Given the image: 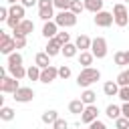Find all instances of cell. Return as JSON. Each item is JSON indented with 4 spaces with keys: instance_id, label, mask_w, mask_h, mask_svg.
<instances>
[{
    "instance_id": "4dcf8cb0",
    "label": "cell",
    "mask_w": 129,
    "mask_h": 129,
    "mask_svg": "<svg viewBox=\"0 0 129 129\" xmlns=\"http://www.w3.org/2000/svg\"><path fill=\"white\" fill-rule=\"evenodd\" d=\"M71 4H73V0H54V8H58V12L71 10Z\"/></svg>"
},
{
    "instance_id": "ab89813d",
    "label": "cell",
    "mask_w": 129,
    "mask_h": 129,
    "mask_svg": "<svg viewBox=\"0 0 129 129\" xmlns=\"http://www.w3.org/2000/svg\"><path fill=\"white\" fill-rule=\"evenodd\" d=\"M89 129H107V125H105L103 121H99V119H97V121H93V123L89 125Z\"/></svg>"
},
{
    "instance_id": "484cf974",
    "label": "cell",
    "mask_w": 129,
    "mask_h": 129,
    "mask_svg": "<svg viewBox=\"0 0 129 129\" xmlns=\"http://www.w3.org/2000/svg\"><path fill=\"white\" fill-rule=\"evenodd\" d=\"M0 119H2V121H12V119H14V109L2 105V107H0Z\"/></svg>"
},
{
    "instance_id": "d4e9b609",
    "label": "cell",
    "mask_w": 129,
    "mask_h": 129,
    "mask_svg": "<svg viewBox=\"0 0 129 129\" xmlns=\"http://www.w3.org/2000/svg\"><path fill=\"white\" fill-rule=\"evenodd\" d=\"M105 115L109 117V119H119V117H123V113H121V107H117V105H107V109H105Z\"/></svg>"
},
{
    "instance_id": "1f68e13d",
    "label": "cell",
    "mask_w": 129,
    "mask_h": 129,
    "mask_svg": "<svg viewBox=\"0 0 129 129\" xmlns=\"http://www.w3.org/2000/svg\"><path fill=\"white\" fill-rule=\"evenodd\" d=\"M83 10H85V4H83L81 0H73V4H71V12L79 16V14L83 12Z\"/></svg>"
},
{
    "instance_id": "f35d334b",
    "label": "cell",
    "mask_w": 129,
    "mask_h": 129,
    "mask_svg": "<svg viewBox=\"0 0 129 129\" xmlns=\"http://www.w3.org/2000/svg\"><path fill=\"white\" fill-rule=\"evenodd\" d=\"M52 129H69V121H64V119H56L54 121V125H52Z\"/></svg>"
},
{
    "instance_id": "6da1fadb",
    "label": "cell",
    "mask_w": 129,
    "mask_h": 129,
    "mask_svg": "<svg viewBox=\"0 0 129 129\" xmlns=\"http://www.w3.org/2000/svg\"><path fill=\"white\" fill-rule=\"evenodd\" d=\"M101 79V71L95 69V67H87V69H81L79 77H77V85L83 87V89H89L93 83H97Z\"/></svg>"
},
{
    "instance_id": "d6986e66",
    "label": "cell",
    "mask_w": 129,
    "mask_h": 129,
    "mask_svg": "<svg viewBox=\"0 0 129 129\" xmlns=\"http://www.w3.org/2000/svg\"><path fill=\"white\" fill-rule=\"evenodd\" d=\"M34 64L40 67V69H46V67H50V56H48L46 52H36V56H34Z\"/></svg>"
},
{
    "instance_id": "e575fe53",
    "label": "cell",
    "mask_w": 129,
    "mask_h": 129,
    "mask_svg": "<svg viewBox=\"0 0 129 129\" xmlns=\"http://www.w3.org/2000/svg\"><path fill=\"white\" fill-rule=\"evenodd\" d=\"M71 77V67H67V64H62V67H58V79H62V81H67Z\"/></svg>"
},
{
    "instance_id": "3957f363",
    "label": "cell",
    "mask_w": 129,
    "mask_h": 129,
    "mask_svg": "<svg viewBox=\"0 0 129 129\" xmlns=\"http://www.w3.org/2000/svg\"><path fill=\"white\" fill-rule=\"evenodd\" d=\"M54 22L58 24V28H73L77 24V14H73L71 10H62L54 16Z\"/></svg>"
},
{
    "instance_id": "83f0119b",
    "label": "cell",
    "mask_w": 129,
    "mask_h": 129,
    "mask_svg": "<svg viewBox=\"0 0 129 129\" xmlns=\"http://www.w3.org/2000/svg\"><path fill=\"white\" fill-rule=\"evenodd\" d=\"M40 73H42V69H40V67H36V64H32V67H28L26 77H28L30 81H40Z\"/></svg>"
},
{
    "instance_id": "e0dca14e",
    "label": "cell",
    "mask_w": 129,
    "mask_h": 129,
    "mask_svg": "<svg viewBox=\"0 0 129 129\" xmlns=\"http://www.w3.org/2000/svg\"><path fill=\"white\" fill-rule=\"evenodd\" d=\"M8 73H10V77H14V79H24L26 77V73H28V69H24V64H12V67H8Z\"/></svg>"
},
{
    "instance_id": "9a60e30c",
    "label": "cell",
    "mask_w": 129,
    "mask_h": 129,
    "mask_svg": "<svg viewBox=\"0 0 129 129\" xmlns=\"http://www.w3.org/2000/svg\"><path fill=\"white\" fill-rule=\"evenodd\" d=\"M75 44H77V48H79L81 52H85V50H91L93 38H89L87 34H79V36H77V40H75Z\"/></svg>"
},
{
    "instance_id": "603a6c76",
    "label": "cell",
    "mask_w": 129,
    "mask_h": 129,
    "mask_svg": "<svg viewBox=\"0 0 129 129\" xmlns=\"http://www.w3.org/2000/svg\"><path fill=\"white\" fill-rule=\"evenodd\" d=\"M77 52H79V48H77V44L75 42H69V44H64L62 46V56L64 58H73V56H77Z\"/></svg>"
},
{
    "instance_id": "2e32d148",
    "label": "cell",
    "mask_w": 129,
    "mask_h": 129,
    "mask_svg": "<svg viewBox=\"0 0 129 129\" xmlns=\"http://www.w3.org/2000/svg\"><path fill=\"white\" fill-rule=\"evenodd\" d=\"M83 4H85V10H89V12L97 14V12H101V10H103L105 0H83Z\"/></svg>"
},
{
    "instance_id": "f6af8a7d",
    "label": "cell",
    "mask_w": 129,
    "mask_h": 129,
    "mask_svg": "<svg viewBox=\"0 0 129 129\" xmlns=\"http://www.w3.org/2000/svg\"><path fill=\"white\" fill-rule=\"evenodd\" d=\"M125 2H129V0H125Z\"/></svg>"
},
{
    "instance_id": "9c48e42d",
    "label": "cell",
    "mask_w": 129,
    "mask_h": 129,
    "mask_svg": "<svg viewBox=\"0 0 129 129\" xmlns=\"http://www.w3.org/2000/svg\"><path fill=\"white\" fill-rule=\"evenodd\" d=\"M97 119H99V109H97V105H87L85 111H83V115H81V121H83L85 125H91V123L97 121Z\"/></svg>"
},
{
    "instance_id": "f546056e",
    "label": "cell",
    "mask_w": 129,
    "mask_h": 129,
    "mask_svg": "<svg viewBox=\"0 0 129 129\" xmlns=\"http://www.w3.org/2000/svg\"><path fill=\"white\" fill-rule=\"evenodd\" d=\"M113 60H115V64H117V67H127L125 50H117V52H115V56H113Z\"/></svg>"
},
{
    "instance_id": "7a4b0ae2",
    "label": "cell",
    "mask_w": 129,
    "mask_h": 129,
    "mask_svg": "<svg viewBox=\"0 0 129 129\" xmlns=\"http://www.w3.org/2000/svg\"><path fill=\"white\" fill-rule=\"evenodd\" d=\"M52 10H54V0H38V18L42 22H48L56 16Z\"/></svg>"
},
{
    "instance_id": "5bb4252c",
    "label": "cell",
    "mask_w": 129,
    "mask_h": 129,
    "mask_svg": "<svg viewBox=\"0 0 129 129\" xmlns=\"http://www.w3.org/2000/svg\"><path fill=\"white\" fill-rule=\"evenodd\" d=\"M48 56H56V54H60L62 52V44L56 40V36L54 38H50L48 42H46V50H44Z\"/></svg>"
},
{
    "instance_id": "d6a6232c",
    "label": "cell",
    "mask_w": 129,
    "mask_h": 129,
    "mask_svg": "<svg viewBox=\"0 0 129 129\" xmlns=\"http://www.w3.org/2000/svg\"><path fill=\"white\" fill-rule=\"evenodd\" d=\"M12 64H22V54H20V52L8 54V67H12Z\"/></svg>"
},
{
    "instance_id": "5b68a950",
    "label": "cell",
    "mask_w": 129,
    "mask_h": 129,
    "mask_svg": "<svg viewBox=\"0 0 129 129\" xmlns=\"http://www.w3.org/2000/svg\"><path fill=\"white\" fill-rule=\"evenodd\" d=\"M0 52L2 54H12L16 52V42H14V36H8V32H2L0 30Z\"/></svg>"
},
{
    "instance_id": "8d00e7d4",
    "label": "cell",
    "mask_w": 129,
    "mask_h": 129,
    "mask_svg": "<svg viewBox=\"0 0 129 129\" xmlns=\"http://www.w3.org/2000/svg\"><path fill=\"white\" fill-rule=\"evenodd\" d=\"M12 36H14L16 48H24V46H26V36H22V34H12Z\"/></svg>"
},
{
    "instance_id": "74e56055",
    "label": "cell",
    "mask_w": 129,
    "mask_h": 129,
    "mask_svg": "<svg viewBox=\"0 0 129 129\" xmlns=\"http://www.w3.org/2000/svg\"><path fill=\"white\" fill-rule=\"evenodd\" d=\"M123 103H129V87H121L119 89V95H117Z\"/></svg>"
},
{
    "instance_id": "60d3db41",
    "label": "cell",
    "mask_w": 129,
    "mask_h": 129,
    "mask_svg": "<svg viewBox=\"0 0 129 129\" xmlns=\"http://www.w3.org/2000/svg\"><path fill=\"white\" fill-rule=\"evenodd\" d=\"M20 4H22L24 8H32L34 4H38V0H20Z\"/></svg>"
},
{
    "instance_id": "ffe728a7",
    "label": "cell",
    "mask_w": 129,
    "mask_h": 129,
    "mask_svg": "<svg viewBox=\"0 0 129 129\" xmlns=\"http://www.w3.org/2000/svg\"><path fill=\"white\" fill-rule=\"evenodd\" d=\"M85 107H87V105H85L81 99H75V101H71V103H69V111H71L73 115H83Z\"/></svg>"
},
{
    "instance_id": "ee69618b",
    "label": "cell",
    "mask_w": 129,
    "mask_h": 129,
    "mask_svg": "<svg viewBox=\"0 0 129 129\" xmlns=\"http://www.w3.org/2000/svg\"><path fill=\"white\" fill-rule=\"evenodd\" d=\"M125 58H127V64H129V50H125Z\"/></svg>"
},
{
    "instance_id": "cb8c5ba5",
    "label": "cell",
    "mask_w": 129,
    "mask_h": 129,
    "mask_svg": "<svg viewBox=\"0 0 129 129\" xmlns=\"http://www.w3.org/2000/svg\"><path fill=\"white\" fill-rule=\"evenodd\" d=\"M81 101H83L85 105H95V101H97V93L91 91V89H85L83 95H81Z\"/></svg>"
},
{
    "instance_id": "7c38bea8",
    "label": "cell",
    "mask_w": 129,
    "mask_h": 129,
    "mask_svg": "<svg viewBox=\"0 0 129 129\" xmlns=\"http://www.w3.org/2000/svg\"><path fill=\"white\" fill-rule=\"evenodd\" d=\"M32 30H34V22L24 18V20H22V22H20V24H18L14 30H12V34H22V36H28Z\"/></svg>"
},
{
    "instance_id": "b9f144b4",
    "label": "cell",
    "mask_w": 129,
    "mask_h": 129,
    "mask_svg": "<svg viewBox=\"0 0 129 129\" xmlns=\"http://www.w3.org/2000/svg\"><path fill=\"white\" fill-rule=\"evenodd\" d=\"M121 113H123V117L129 119V103H123V105H121Z\"/></svg>"
},
{
    "instance_id": "f1b7e54d",
    "label": "cell",
    "mask_w": 129,
    "mask_h": 129,
    "mask_svg": "<svg viewBox=\"0 0 129 129\" xmlns=\"http://www.w3.org/2000/svg\"><path fill=\"white\" fill-rule=\"evenodd\" d=\"M8 10H10V14H12V16H18L20 20H24V10H26V8H24L22 4H14V6H10Z\"/></svg>"
},
{
    "instance_id": "4316f807",
    "label": "cell",
    "mask_w": 129,
    "mask_h": 129,
    "mask_svg": "<svg viewBox=\"0 0 129 129\" xmlns=\"http://www.w3.org/2000/svg\"><path fill=\"white\" fill-rule=\"evenodd\" d=\"M117 85L119 87H129V69H123L119 75H117Z\"/></svg>"
},
{
    "instance_id": "d590c367",
    "label": "cell",
    "mask_w": 129,
    "mask_h": 129,
    "mask_svg": "<svg viewBox=\"0 0 129 129\" xmlns=\"http://www.w3.org/2000/svg\"><path fill=\"white\" fill-rule=\"evenodd\" d=\"M115 129H129V119H127V117L115 119Z\"/></svg>"
},
{
    "instance_id": "4fadbf2b",
    "label": "cell",
    "mask_w": 129,
    "mask_h": 129,
    "mask_svg": "<svg viewBox=\"0 0 129 129\" xmlns=\"http://www.w3.org/2000/svg\"><path fill=\"white\" fill-rule=\"evenodd\" d=\"M56 34H58V24H56L54 20L44 22V26H42V36H44L46 40H50V38H54Z\"/></svg>"
},
{
    "instance_id": "277c9868",
    "label": "cell",
    "mask_w": 129,
    "mask_h": 129,
    "mask_svg": "<svg viewBox=\"0 0 129 129\" xmlns=\"http://www.w3.org/2000/svg\"><path fill=\"white\" fill-rule=\"evenodd\" d=\"M113 18H115V24L119 28L127 26L129 24V10H127V6L125 4H115L113 6Z\"/></svg>"
},
{
    "instance_id": "8fae6325",
    "label": "cell",
    "mask_w": 129,
    "mask_h": 129,
    "mask_svg": "<svg viewBox=\"0 0 129 129\" xmlns=\"http://www.w3.org/2000/svg\"><path fill=\"white\" fill-rule=\"evenodd\" d=\"M58 79V69L56 67H46V69H42V73H40V83H44V85H48V83H52V81H56Z\"/></svg>"
},
{
    "instance_id": "44dd1931",
    "label": "cell",
    "mask_w": 129,
    "mask_h": 129,
    "mask_svg": "<svg viewBox=\"0 0 129 129\" xmlns=\"http://www.w3.org/2000/svg\"><path fill=\"white\" fill-rule=\"evenodd\" d=\"M42 123H46V125H54V121L58 119V111H54V109H46L44 113H42Z\"/></svg>"
},
{
    "instance_id": "ac0fdd59",
    "label": "cell",
    "mask_w": 129,
    "mask_h": 129,
    "mask_svg": "<svg viewBox=\"0 0 129 129\" xmlns=\"http://www.w3.org/2000/svg\"><path fill=\"white\" fill-rule=\"evenodd\" d=\"M119 85H117V81H107L105 85H103V93L107 95V97H117L119 95Z\"/></svg>"
},
{
    "instance_id": "836d02e7",
    "label": "cell",
    "mask_w": 129,
    "mask_h": 129,
    "mask_svg": "<svg viewBox=\"0 0 129 129\" xmlns=\"http://www.w3.org/2000/svg\"><path fill=\"white\" fill-rule=\"evenodd\" d=\"M56 40L64 46V44H69V42H71V34H69V32H64V30H60V32L56 34Z\"/></svg>"
},
{
    "instance_id": "7bdbcfd3",
    "label": "cell",
    "mask_w": 129,
    "mask_h": 129,
    "mask_svg": "<svg viewBox=\"0 0 129 129\" xmlns=\"http://www.w3.org/2000/svg\"><path fill=\"white\" fill-rule=\"evenodd\" d=\"M6 2H8V4H10V6H14V4H16V2H18V0H6Z\"/></svg>"
},
{
    "instance_id": "8992f818",
    "label": "cell",
    "mask_w": 129,
    "mask_h": 129,
    "mask_svg": "<svg viewBox=\"0 0 129 129\" xmlns=\"http://www.w3.org/2000/svg\"><path fill=\"white\" fill-rule=\"evenodd\" d=\"M107 40L103 38V36H97V38H93V44H91V52H93V56L95 58H105L107 56Z\"/></svg>"
},
{
    "instance_id": "30bf717a",
    "label": "cell",
    "mask_w": 129,
    "mask_h": 129,
    "mask_svg": "<svg viewBox=\"0 0 129 129\" xmlns=\"http://www.w3.org/2000/svg\"><path fill=\"white\" fill-rule=\"evenodd\" d=\"M34 99V91L30 87H20L16 93H14V101L16 103H30Z\"/></svg>"
},
{
    "instance_id": "7402d4cb",
    "label": "cell",
    "mask_w": 129,
    "mask_h": 129,
    "mask_svg": "<svg viewBox=\"0 0 129 129\" xmlns=\"http://www.w3.org/2000/svg\"><path fill=\"white\" fill-rule=\"evenodd\" d=\"M93 60H95V56H93V52H91V50H85V52H81V54H79V64H83V69L91 67V64H93Z\"/></svg>"
},
{
    "instance_id": "52a82bcc",
    "label": "cell",
    "mask_w": 129,
    "mask_h": 129,
    "mask_svg": "<svg viewBox=\"0 0 129 129\" xmlns=\"http://www.w3.org/2000/svg\"><path fill=\"white\" fill-rule=\"evenodd\" d=\"M20 89V83H18V79H14V77H0V91L2 93H16Z\"/></svg>"
},
{
    "instance_id": "ba28073f",
    "label": "cell",
    "mask_w": 129,
    "mask_h": 129,
    "mask_svg": "<svg viewBox=\"0 0 129 129\" xmlns=\"http://www.w3.org/2000/svg\"><path fill=\"white\" fill-rule=\"evenodd\" d=\"M93 22H95L97 26H101V28H109V26H111V24L115 22V18H113V12L101 10V12H97V14H95Z\"/></svg>"
}]
</instances>
